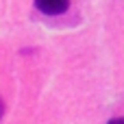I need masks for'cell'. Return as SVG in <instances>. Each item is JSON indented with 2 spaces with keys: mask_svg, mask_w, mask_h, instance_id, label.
<instances>
[{
  "mask_svg": "<svg viewBox=\"0 0 124 124\" xmlns=\"http://www.w3.org/2000/svg\"><path fill=\"white\" fill-rule=\"evenodd\" d=\"M107 124H124V118H113V120H109Z\"/></svg>",
  "mask_w": 124,
  "mask_h": 124,
  "instance_id": "7a4b0ae2",
  "label": "cell"
},
{
  "mask_svg": "<svg viewBox=\"0 0 124 124\" xmlns=\"http://www.w3.org/2000/svg\"><path fill=\"white\" fill-rule=\"evenodd\" d=\"M35 7L46 15H61L70 9V0H35Z\"/></svg>",
  "mask_w": 124,
  "mask_h": 124,
  "instance_id": "6da1fadb",
  "label": "cell"
},
{
  "mask_svg": "<svg viewBox=\"0 0 124 124\" xmlns=\"http://www.w3.org/2000/svg\"><path fill=\"white\" fill-rule=\"evenodd\" d=\"M2 116H4V102H2V98H0V120H2Z\"/></svg>",
  "mask_w": 124,
  "mask_h": 124,
  "instance_id": "3957f363",
  "label": "cell"
}]
</instances>
